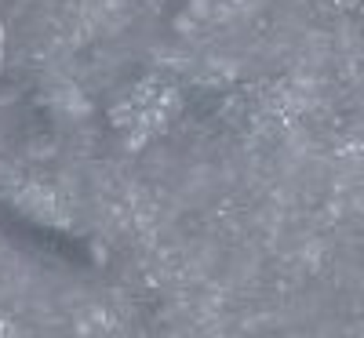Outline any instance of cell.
Returning a JSON list of instances; mask_svg holds the SVG:
<instances>
[{
    "label": "cell",
    "mask_w": 364,
    "mask_h": 338,
    "mask_svg": "<svg viewBox=\"0 0 364 338\" xmlns=\"http://www.w3.org/2000/svg\"><path fill=\"white\" fill-rule=\"evenodd\" d=\"M0 44H4V40H0Z\"/></svg>",
    "instance_id": "7a4b0ae2"
},
{
    "label": "cell",
    "mask_w": 364,
    "mask_h": 338,
    "mask_svg": "<svg viewBox=\"0 0 364 338\" xmlns=\"http://www.w3.org/2000/svg\"><path fill=\"white\" fill-rule=\"evenodd\" d=\"M178 113V87L164 77H142L128 84L109 106V124L128 146H146Z\"/></svg>",
    "instance_id": "6da1fadb"
}]
</instances>
